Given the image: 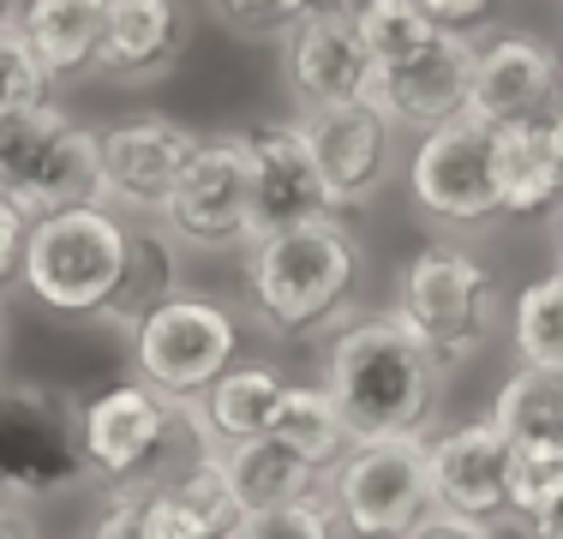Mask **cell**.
<instances>
[{
  "label": "cell",
  "instance_id": "38",
  "mask_svg": "<svg viewBox=\"0 0 563 539\" xmlns=\"http://www.w3.org/2000/svg\"><path fill=\"white\" fill-rule=\"evenodd\" d=\"M0 539H31V534H24V528H19V521H12V516H7V509H0Z\"/></svg>",
  "mask_w": 563,
  "mask_h": 539
},
{
  "label": "cell",
  "instance_id": "17",
  "mask_svg": "<svg viewBox=\"0 0 563 539\" xmlns=\"http://www.w3.org/2000/svg\"><path fill=\"white\" fill-rule=\"evenodd\" d=\"M372 54L354 31L347 7H318L288 31V85L306 108L312 102H360L372 90Z\"/></svg>",
  "mask_w": 563,
  "mask_h": 539
},
{
  "label": "cell",
  "instance_id": "1",
  "mask_svg": "<svg viewBox=\"0 0 563 539\" xmlns=\"http://www.w3.org/2000/svg\"><path fill=\"white\" fill-rule=\"evenodd\" d=\"M324 377L354 438H420L444 389V366L396 312L347 323L330 342Z\"/></svg>",
  "mask_w": 563,
  "mask_h": 539
},
{
  "label": "cell",
  "instance_id": "9",
  "mask_svg": "<svg viewBox=\"0 0 563 539\" xmlns=\"http://www.w3.org/2000/svg\"><path fill=\"white\" fill-rule=\"evenodd\" d=\"M408 186L413 205L438 222L455 228H486L504 216L498 193V162H492V127L474 114H450L420 132L408 156Z\"/></svg>",
  "mask_w": 563,
  "mask_h": 539
},
{
  "label": "cell",
  "instance_id": "18",
  "mask_svg": "<svg viewBox=\"0 0 563 539\" xmlns=\"http://www.w3.org/2000/svg\"><path fill=\"white\" fill-rule=\"evenodd\" d=\"M504 468H509V438L498 431V420H474L455 426L444 438L426 443V474H432V497L438 509H455V516L492 521L509 509L504 492Z\"/></svg>",
  "mask_w": 563,
  "mask_h": 539
},
{
  "label": "cell",
  "instance_id": "37",
  "mask_svg": "<svg viewBox=\"0 0 563 539\" xmlns=\"http://www.w3.org/2000/svg\"><path fill=\"white\" fill-rule=\"evenodd\" d=\"M528 528H533V539H563V497H558V504H545Z\"/></svg>",
  "mask_w": 563,
  "mask_h": 539
},
{
  "label": "cell",
  "instance_id": "12",
  "mask_svg": "<svg viewBox=\"0 0 563 539\" xmlns=\"http://www.w3.org/2000/svg\"><path fill=\"white\" fill-rule=\"evenodd\" d=\"M306 151L318 162V180L330 193V210L372 205L390 174V114L378 102H312L300 114Z\"/></svg>",
  "mask_w": 563,
  "mask_h": 539
},
{
  "label": "cell",
  "instance_id": "19",
  "mask_svg": "<svg viewBox=\"0 0 563 539\" xmlns=\"http://www.w3.org/2000/svg\"><path fill=\"white\" fill-rule=\"evenodd\" d=\"M180 61V0H109L90 73L120 85H151Z\"/></svg>",
  "mask_w": 563,
  "mask_h": 539
},
{
  "label": "cell",
  "instance_id": "31",
  "mask_svg": "<svg viewBox=\"0 0 563 539\" xmlns=\"http://www.w3.org/2000/svg\"><path fill=\"white\" fill-rule=\"evenodd\" d=\"M228 539H336V509L330 497H294V504L240 516Z\"/></svg>",
  "mask_w": 563,
  "mask_h": 539
},
{
  "label": "cell",
  "instance_id": "14",
  "mask_svg": "<svg viewBox=\"0 0 563 539\" xmlns=\"http://www.w3.org/2000/svg\"><path fill=\"white\" fill-rule=\"evenodd\" d=\"M467 85H474V36L467 31H438L420 54L372 73L366 102L390 114V127H438L450 114H467Z\"/></svg>",
  "mask_w": 563,
  "mask_h": 539
},
{
  "label": "cell",
  "instance_id": "34",
  "mask_svg": "<svg viewBox=\"0 0 563 539\" xmlns=\"http://www.w3.org/2000/svg\"><path fill=\"white\" fill-rule=\"evenodd\" d=\"M401 539H492L486 534V521H474V516H455V509H432L426 521H413Z\"/></svg>",
  "mask_w": 563,
  "mask_h": 539
},
{
  "label": "cell",
  "instance_id": "41",
  "mask_svg": "<svg viewBox=\"0 0 563 539\" xmlns=\"http://www.w3.org/2000/svg\"><path fill=\"white\" fill-rule=\"evenodd\" d=\"M552 127H558V139H563V102H558V114H552Z\"/></svg>",
  "mask_w": 563,
  "mask_h": 539
},
{
  "label": "cell",
  "instance_id": "23",
  "mask_svg": "<svg viewBox=\"0 0 563 539\" xmlns=\"http://www.w3.org/2000/svg\"><path fill=\"white\" fill-rule=\"evenodd\" d=\"M168 294H180V240H174L168 228H132L120 282H114L109 306H102L97 318L120 323V330H139V318L156 312Z\"/></svg>",
  "mask_w": 563,
  "mask_h": 539
},
{
  "label": "cell",
  "instance_id": "20",
  "mask_svg": "<svg viewBox=\"0 0 563 539\" xmlns=\"http://www.w3.org/2000/svg\"><path fill=\"white\" fill-rule=\"evenodd\" d=\"M492 162H498L504 216H540L563 198V139L545 114L492 127Z\"/></svg>",
  "mask_w": 563,
  "mask_h": 539
},
{
  "label": "cell",
  "instance_id": "13",
  "mask_svg": "<svg viewBox=\"0 0 563 539\" xmlns=\"http://www.w3.org/2000/svg\"><path fill=\"white\" fill-rule=\"evenodd\" d=\"M198 151V132H186L168 114H120L97 132V162H102V198L126 210H163L174 180Z\"/></svg>",
  "mask_w": 563,
  "mask_h": 539
},
{
  "label": "cell",
  "instance_id": "24",
  "mask_svg": "<svg viewBox=\"0 0 563 539\" xmlns=\"http://www.w3.org/2000/svg\"><path fill=\"white\" fill-rule=\"evenodd\" d=\"M282 372L271 366H228L217 384L205 389V426L217 443H240V438H258L271 431V414L282 402Z\"/></svg>",
  "mask_w": 563,
  "mask_h": 539
},
{
  "label": "cell",
  "instance_id": "15",
  "mask_svg": "<svg viewBox=\"0 0 563 539\" xmlns=\"http://www.w3.org/2000/svg\"><path fill=\"white\" fill-rule=\"evenodd\" d=\"M252 156V240L276 234V228L330 216V193L318 180V162L306 151L300 120H264V127L240 132Z\"/></svg>",
  "mask_w": 563,
  "mask_h": 539
},
{
  "label": "cell",
  "instance_id": "33",
  "mask_svg": "<svg viewBox=\"0 0 563 539\" xmlns=\"http://www.w3.org/2000/svg\"><path fill=\"white\" fill-rule=\"evenodd\" d=\"M420 7H426V19H432L438 31H474V24L492 19L498 0H420Z\"/></svg>",
  "mask_w": 563,
  "mask_h": 539
},
{
  "label": "cell",
  "instance_id": "42",
  "mask_svg": "<svg viewBox=\"0 0 563 539\" xmlns=\"http://www.w3.org/2000/svg\"><path fill=\"white\" fill-rule=\"evenodd\" d=\"M0 330H7V323H0Z\"/></svg>",
  "mask_w": 563,
  "mask_h": 539
},
{
  "label": "cell",
  "instance_id": "5",
  "mask_svg": "<svg viewBox=\"0 0 563 539\" xmlns=\"http://www.w3.org/2000/svg\"><path fill=\"white\" fill-rule=\"evenodd\" d=\"M0 198H12L24 216H55L102 198L97 132H85L66 108L36 102L24 114L0 120Z\"/></svg>",
  "mask_w": 563,
  "mask_h": 539
},
{
  "label": "cell",
  "instance_id": "2",
  "mask_svg": "<svg viewBox=\"0 0 563 539\" xmlns=\"http://www.w3.org/2000/svg\"><path fill=\"white\" fill-rule=\"evenodd\" d=\"M354 282H360V252L347 240V228L336 222V210L258 234L246 252L252 312L271 336H288V342L342 318L347 300H354Z\"/></svg>",
  "mask_w": 563,
  "mask_h": 539
},
{
  "label": "cell",
  "instance_id": "3",
  "mask_svg": "<svg viewBox=\"0 0 563 539\" xmlns=\"http://www.w3.org/2000/svg\"><path fill=\"white\" fill-rule=\"evenodd\" d=\"M222 450L192 402L156 389L151 377L102 389L85 408V462L109 485H174L198 455Z\"/></svg>",
  "mask_w": 563,
  "mask_h": 539
},
{
  "label": "cell",
  "instance_id": "25",
  "mask_svg": "<svg viewBox=\"0 0 563 539\" xmlns=\"http://www.w3.org/2000/svg\"><path fill=\"white\" fill-rule=\"evenodd\" d=\"M271 431L288 443V450H300L312 468H330L347 443H354V431H347L336 396H330V389H306V384L282 389V402L271 414Z\"/></svg>",
  "mask_w": 563,
  "mask_h": 539
},
{
  "label": "cell",
  "instance_id": "4",
  "mask_svg": "<svg viewBox=\"0 0 563 539\" xmlns=\"http://www.w3.org/2000/svg\"><path fill=\"white\" fill-rule=\"evenodd\" d=\"M126 234L120 210L97 205H73L55 216H36L31 234H24V288L48 306V312L66 318H90L109 306L120 264H126Z\"/></svg>",
  "mask_w": 563,
  "mask_h": 539
},
{
  "label": "cell",
  "instance_id": "8",
  "mask_svg": "<svg viewBox=\"0 0 563 539\" xmlns=\"http://www.w3.org/2000/svg\"><path fill=\"white\" fill-rule=\"evenodd\" d=\"M330 509L354 539H401L438 509L426 438H354L330 462Z\"/></svg>",
  "mask_w": 563,
  "mask_h": 539
},
{
  "label": "cell",
  "instance_id": "26",
  "mask_svg": "<svg viewBox=\"0 0 563 539\" xmlns=\"http://www.w3.org/2000/svg\"><path fill=\"white\" fill-rule=\"evenodd\" d=\"M492 420L504 438H545L563 443V366H528L509 377L492 402Z\"/></svg>",
  "mask_w": 563,
  "mask_h": 539
},
{
  "label": "cell",
  "instance_id": "35",
  "mask_svg": "<svg viewBox=\"0 0 563 539\" xmlns=\"http://www.w3.org/2000/svg\"><path fill=\"white\" fill-rule=\"evenodd\" d=\"M24 234H31V216L12 205V198H0V282L19 270V258H24Z\"/></svg>",
  "mask_w": 563,
  "mask_h": 539
},
{
  "label": "cell",
  "instance_id": "22",
  "mask_svg": "<svg viewBox=\"0 0 563 539\" xmlns=\"http://www.w3.org/2000/svg\"><path fill=\"white\" fill-rule=\"evenodd\" d=\"M102 12H109V0H24L19 31L55 78H78L97 66Z\"/></svg>",
  "mask_w": 563,
  "mask_h": 539
},
{
  "label": "cell",
  "instance_id": "21",
  "mask_svg": "<svg viewBox=\"0 0 563 539\" xmlns=\"http://www.w3.org/2000/svg\"><path fill=\"white\" fill-rule=\"evenodd\" d=\"M222 468H228V485L240 497V516L294 504V497H318V480H324V468H312L300 450H288L276 431L222 443Z\"/></svg>",
  "mask_w": 563,
  "mask_h": 539
},
{
  "label": "cell",
  "instance_id": "39",
  "mask_svg": "<svg viewBox=\"0 0 563 539\" xmlns=\"http://www.w3.org/2000/svg\"><path fill=\"white\" fill-rule=\"evenodd\" d=\"M19 7H24V0H0V31H7V24H19Z\"/></svg>",
  "mask_w": 563,
  "mask_h": 539
},
{
  "label": "cell",
  "instance_id": "40",
  "mask_svg": "<svg viewBox=\"0 0 563 539\" xmlns=\"http://www.w3.org/2000/svg\"><path fill=\"white\" fill-rule=\"evenodd\" d=\"M558 270H563V216H558Z\"/></svg>",
  "mask_w": 563,
  "mask_h": 539
},
{
  "label": "cell",
  "instance_id": "6",
  "mask_svg": "<svg viewBox=\"0 0 563 539\" xmlns=\"http://www.w3.org/2000/svg\"><path fill=\"white\" fill-rule=\"evenodd\" d=\"M396 318L426 342V354L444 372L467 366L486 348V330L498 323V282L462 246L413 252L396 288Z\"/></svg>",
  "mask_w": 563,
  "mask_h": 539
},
{
  "label": "cell",
  "instance_id": "16",
  "mask_svg": "<svg viewBox=\"0 0 563 539\" xmlns=\"http://www.w3.org/2000/svg\"><path fill=\"white\" fill-rule=\"evenodd\" d=\"M563 61L540 36L528 31H504L492 43L474 48V85H467V114L486 120V127H504V120H528L545 114L558 97Z\"/></svg>",
  "mask_w": 563,
  "mask_h": 539
},
{
  "label": "cell",
  "instance_id": "36",
  "mask_svg": "<svg viewBox=\"0 0 563 539\" xmlns=\"http://www.w3.org/2000/svg\"><path fill=\"white\" fill-rule=\"evenodd\" d=\"M486 534H492V539H533V528L516 516V509H504V516H492V521H486Z\"/></svg>",
  "mask_w": 563,
  "mask_h": 539
},
{
  "label": "cell",
  "instance_id": "10",
  "mask_svg": "<svg viewBox=\"0 0 563 539\" xmlns=\"http://www.w3.org/2000/svg\"><path fill=\"white\" fill-rule=\"evenodd\" d=\"M163 228L180 246L198 252H228V246H252V156L246 139H198L186 174L174 180V193L163 198Z\"/></svg>",
  "mask_w": 563,
  "mask_h": 539
},
{
  "label": "cell",
  "instance_id": "11",
  "mask_svg": "<svg viewBox=\"0 0 563 539\" xmlns=\"http://www.w3.org/2000/svg\"><path fill=\"white\" fill-rule=\"evenodd\" d=\"M132 342H139V377H151L156 389H168V396H180V402H198L228 366H234L240 330L217 300L180 288V294H168L156 312L139 318Z\"/></svg>",
  "mask_w": 563,
  "mask_h": 539
},
{
  "label": "cell",
  "instance_id": "29",
  "mask_svg": "<svg viewBox=\"0 0 563 539\" xmlns=\"http://www.w3.org/2000/svg\"><path fill=\"white\" fill-rule=\"evenodd\" d=\"M516 354L528 366H563V270L533 282L516 300Z\"/></svg>",
  "mask_w": 563,
  "mask_h": 539
},
{
  "label": "cell",
  "instance_id": "30",
  "mask_svg": "<svg viewBox=\"0 0 563 539\" xmlns=\"http://www.w3.org/2000/svg\"><path fill=\"white\" fill-rule=\"evenodd\" d=\"M48 85H55V73L43 66V54L24 43L19 24H7V31H0V120L48 102Z\"/></svg>",
  "mask_w": 563,
  "mask_h": 539
},
{
  "label": "cell",
  "instance_id": "32",
  "mask_svg": "<svg viewBox=\"0 0 563 539\" xmlns=\"http://www.w3.org/2000/svg\"><path fill=\"white\" fill-rule=\"evenodd\" d=\"M318 7H336V0H217V12L234 24L252 43H271V36H288L300 19H312Z\"/></svg>",
  "mask_w": 563,
  "mask_h": 539
},
{
  "label": "cell",
  "instance_id": "7",
  "mask_svg": "<svg viewBox=\"0 0 563 539\" xmlns=\"http://www.w3.org/2000/svg\"><path fill=\"white\" fill-rule=\"evenodd\" d=\"M85 474V408L43 384H0V504H36Z\"/></svg>",
  "mask_w": 563,
  "mask_h": 539
},
{
  "label": "cell",
  "instance_id": "28",
  "mask_svg": "<svg viewBox=\"0 0 563 539\" xmlns=\"http://www.w3.org/2000/svg\"><path fill=\"white\" fill-rule=\"evenodd\" d=\"M504 492H509V509H516L521 521H533L545 504H558V497H563V443L509 438Z\"/></svg>",
  "mask_w": 563,
  "mask_h": 539
},
{
  "label": "cell",
  "instance_id": "27",
  "mask_svg": "<svg viewBox=\"0 0 563 539\" xmlns=\"http://www.w3.org/2000/svg\"><path fill=\"white\" fill-rule=\"evenodd\" d=\"M354 31L366 43L372 66H396L408 54H420L438 36V24L426 19L420 0H360L354 7Z\"/></svg>",
  "mask_w": 563,
  "mask_h": 539
}]
</instances>
